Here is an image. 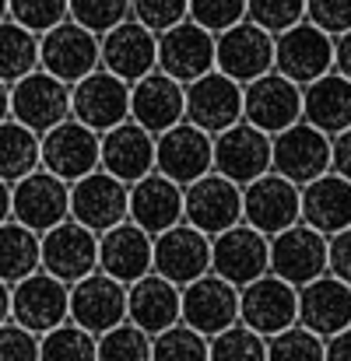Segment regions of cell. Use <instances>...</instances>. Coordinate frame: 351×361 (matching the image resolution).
Returning a JSON list of instances; mask_svg holds the SVG:
<instances>
[{
  "label": "cell",
  "mask_w": 351,
  "mask_h": 361,
  "mask_svg": "<svg viewBox=\"0 0 351 361\" xmlns=\"http://www.w3.org/2000/svg\"><path fill=\"white\" fill-rule=\"evenodd\" d=\"M39 71L74 88L78 81L102 71V39L67 18L64 25L39 35Z\"/></svg>",
  "instance_id": "6da1fadb"
},
{
  "label": "cell",
  "mask_w": 351,
  "mask_h": 361,
  "mask_svg": "<svg viewBox=\"0 0 351 361\" xmlns=\"http://www.w3.org/2000/svg\"><path fill=\"white\" fill-rule=\"evenodd\" d=\"M334 35L316 28L313 21H302L281 35H274V71L295 81L299 88L334 74Z\"/></svg>",
  "instance_id": "7a4b0ae2"
},
{
  "label": "cell",
  "mask_w": 351,
  "mask_h": 361,
  "mask_svg": "<svg viewBox=\"0 0 351 361\" xmlns=\"http://www.w3.org/2000/svg\"><path fill=\"white\" fill-rule=\"evenodd\" d=\"M11 323L42 337L64 323H71V284L60 277L35 270L32 277L11 288Z\"/></svg>",
  "instance_id": "3957f363"
},
{
  "label": "cell",
  "mask_w": 351,
  "mask_h": 361,
  "mask_svg": "<svg viewBox=\"0 0 351 361\" xmlns=\"http://www.w3.org/2000/svg\"><path fill=\"white\" fill-rule=\"evenodd\" d=\"M274 140V165L270 172L285 176L295 186H309L320 176H327L334 169V137H327L323 130L309 126V123H295L288 130H281Z\"/></svg>",
  "instance_id": "277c9868"
},
{
  "label": "cell",
  "mask_w": 351,
  "mask_h": 361,
  "mask_svg": "<svg viewBox=\"0 0 351 361\" xmlns=\"http://www.w3.org/2000/svg\"><path fill=\"white\" fill-rule=\"evenodd\" d=\"M242 221L267 239L295 228L302 221V186L288 183L278 172L260 176L256 183L242 186Z\"/></svg>",
  "instance_id": "5b68a950"
},
{
  "label": "cell",
  "mask_w": 351,
  "mask_h": 361,
  "mask_svg": "<svg viewBox=\"0 0 351 361\" xmlns=\"http://www.w3.org/2000/svg\"><path fill=\"white\" fill-rule=\"evenodd\" d=\"M239 323L260 337H278L299 326V288L274 274L256 277L239 288Z\"/></svg>",
  "instance_id": "8992f818"
},
{
  "label": "cell",
  "mask_w": 351,
  "mask_h": 361,
  "mask_svg": "<svg viewBox=\"0 0 351 361\" xmlns=\"http://www.w3.org/2000/svg\"><path fill=\"white\" fill-rule=\"evenodd\" d=\"M158 71L179 85H194L218 71V35L197 21H183L158 35Z\"/></svg>",
  "instance_id": "52a82bcc"
},
{
  "label": "cell",
  "mask_w": 351,
  "mask_h": 361,
  "mask_svg": "<svg viewBox=\"0 0 351 361\" xmlns=\"http://www.w3.org/2000/svg\"><path fill=\"white\" fill-rule=\"evenodd\" d=\"M42 169L64 179L67 186L81 183L85 176L102 169V133L88 130L74 116L60 126H53L42 137Z\"/></svg>",
  "instance_id": "ba28073f"
},
{
  "label": "cell",
  "mask_w": 351,
  "mask_h": 361,
  "mask_svg": "<svg viewBox=\"0 0 351 361\" xmlns=\"http://www.w3.org/2000/svg\"><path fill=\"white\" fill-rule=\"evenodd\" d=\"M183 218L208 239L242 225V186L218 172H208L183 190Z\"/></svg>",
  "instance_id": "9c48e42d"
},
{
  "label": "cell",
  "mask_w": 351,
  "mask_h": 361,
  "mask_svg": "<svg viewBox=\"0 0 351 361\" xmlns=\"http://www.w3.org/2000/svg\"><path fill=\"white\" fill-rule=\"evenodd\" d=\"M155 172L179 183L183 190L215 172V137L194 123H179L155 140Z\"/></svg>",
  "instance_id": "30bf717a"
},
{
  "label": "cell",
  "mask_w": 351,
  "mask_h": 361,
  "mask_svg": "<svg viewBox=\"0 0 351 361\" xmlns=\"http://www.w3.org/2000/svg\"><path fill=\"white\" fill-rule=\"evenodd\" d=\"M11 120L46 137L53 126L71 120V85L56 81L46 71H35L11 85Z\"/></svg>",
  "instance_id": "8fae6325"
},
{
  "label": "cell",
  "mask_w": 351,
  "mask_h": 361,
  "mask_svg": "<svg viewBox=\"0 0 351 361\" xmlns=\"http://www.w3.org/2000/svg\"><path fill=\"white\" fill-rule=\"evenodd\" d=\"M270 274L295 288H306L309 281L331 274V239L302 221L274 235L270 239Z\"/></svg>",
  "instance_id": "7c38bea8"
},
{
  "label": "cell",
  "mask_w": 351,
  "mask_h": 361,
  "mask_svg": "<svg viewBox=\"0 0 351 361\" xmlns=\"http://www.w3.org/2000/svg\"><path fill=\"white\" fill-rule=\"evenodd\" d=\"M71 218L95 235H106L123 221H130V186L109 172H92L71 186Z\"/></svg>",
  "instance_id": "4fadbf2b"
},
{
  "label": "cell",
  "mask_w": 351,
  "mask_h": 361,
  "mask_svg": "<svg viewBox=\"0 0 351 361\" xmlns=\"http://www.w3.org/2000/svg\"><path fill=\"white\" fill-rule=\"evenodd\" d=\"M242 120L267 137H278L281 130L302 123V88L288 81L285 74H267L242 88Z\"/></svg>",
  "instance_id": "5bb4252c"
},
{
  "label": "cell",
  "mask_w": 351,
  "mask_h": 361,
  "mask_svg": "<svg viewBox=\"0 0 351 361\" xmlns=\"http://www.w3.org/2000/svg\"><path fill=\"white\" fill-rule=\"evenodd\" d=\"M270 165H274V140L246 120L215 137V172L232 179L235 186L256 183L260 176L270 172Z\"/></svg>",
  "instance_id": "9a60e30c"
},
{
  "label": "cell",
  "mask_w": 351,
  "mask_h": 361,
  "mask_svg": "<svg viewBox=\"0 0 351 361\" xmlns=\"http://www.w3.org/2000/svg\"><path fill=\"white\" fill-rule=\"evenodd\" d=\"M211 274L225 277L235 288L253 284L270 274V239L246 221L211 239Z\"/></svg>",
  "instance_id": "2e32d148"
},
{
  "label": "cell",
  "mask_w": 351,
  "mask_h": 361,
  "mask_svg": "<svg viewBox=\"0 0 351 361\" xmlns=\"http://www.w3.org/2000/svg\"><path fill=\"white\" fill-rule=\"evenodd\" d=\"M126 295L130 288L117 277L95 270L92 277L71 284V323L102 337L126 323Z\"/></svg>",
  "instance_id": "e0dca14e"
},
{
  "label": "cell",
  "mask_w": 351,
  "mask_h": 361,
  "mask_svg": "<svg viewBox=\"0 0 351 361\" xmlns=\"http://www.w3.org/2000/svg\"><path fill=\"white\" fill-rule=\"evenodd\" d=\"M11 190H14V221L32 228L35 235H46L49 228L71 221V186L53 172L39 169L21 183H14Z\"/></svg>",
  "instance_id": "ac0fdd59"
},
{
  "label": "cell",
  "mask_w": 351,
  "mask_h": 361,
  "mask_svg": "<svg viewBox=\"0 0 351 361\" xmlns=\"http://www.w3.org/2000/svg\"><path fill=\"white\" fill-rule=\"evenodd\" d=\"M183 326L208 341L239 326V288L218 274H204L183 288Z\"/></svg>",
  "instance_id": "d6986e66"
},
{
  "label": "cell",
  "mask_w": 351,
  "mask_h": 361,
  "mask_svg": "<svg viewBox=\"0 0 351 361\" xmlns=\"http://www.w3.org/2000/svg\"><path fill=\"white\" fill-rule=\"evenodd\" d=\"M218 71L242 88L274 74V35L249 18L218 35Z\"/></svg>",
  "instance_id": "ffe728a7"
},
{
  "label": "cell",
  "mask_w": 351,
  "mask_h": 361,
  "mask_svg": "<svg viewBox=\"0 0 351 361\" xmlns=\"http://www.w3.org/2000/svg\"><path fill=\"white\" fill-rule=\"evenodd\" d=\"M71 116L95 133H109L130 120V85L109 71H95L92 78L71 88Z\"/></svg>",
  "instance_id": "44dd1931"
},
{
  "label": "cell",
  "mask_w": 351,
  "mask_h": 361,
  "mask_svg": "<svg viewBox=\"0 0 351 361\" xmlns=\"http://www.w3.org/2000/svg\"><path fill=\"white\" fill-rule=\"evenodd\" d=\"M42 270L64 284H78L99 270V235L74 218L42 235Z\"/></svg>",
  "instance_id": "7402d4cb"
},
{
  "label": "cell",
  "mask_w": 351,
  "mask_h": 361,
  "mask_svg": "<svg viewBox=\"0 0 351 361\" xmlns=\"http://www.w3.org/2000/svg\"><path fill=\"white\" fill-rule=\"evenodd\" d=\"M186 123L211 137L232 130L235 123H242V85L222 71H211L208 78L186 85Z\"/></svg>",
  "instance_id": "603a6c76"
},
{
  "label": "cell",
  "mask_w": 351,
  "mask_h": 361,
  "mask_svg": "<svg viewBox=\"0 0 351 361\" xmlns=\"http://www.w3.org/2000/svg\"><path fill=\"white\" fill-rule=\"evenodd\" d=\"M102 71L126 81L130 88L158 71V35L141 21H123L102 35Z\"/></svg>",
  "instance_id": "cb8c5ba5"
},
{
  "label": "cell",
  "mask_w": 351,
  "mask_h": 361,
  "mask_svg": "<svg viewBox=\"0 0 351 361\" xmlns=\"http://www.w3.org/2000/svg\"><path fill=\"white\" fill-rule=\"evenodd\" d=\"M155 274L179 288L211 274V239L186 221L162 232L155 239Z\"/></svg>",
  "instance_id": "d4e9b609"
},
{
  "label": "cell",
  "mask_w": 351,
  "mask_h": 361,
  "mask_svg": "<svg viewBox=\"0 0 351 361\" xmlns=\"http://www.w3.org/2000/svg\"><path fill=\"white\" fill-rule=\"evenodd\" d=\"M130 120L155 137L186 123V85L172 81L162 71L148 74L130 88Z\"/></svg>",
  "instance_id": "484cf974"
},
{
  "label": "cell",
  "mask_w": 351,
  "mask_h": 361,
  "mask_svg": "<svg viewBox=\"0 0 351 361\" xmlns=\"http://www.w3.org/2000/svg\"><path fill=\"white\" fill-rule=\"evenodd\" d=\"M126 323H133L148 337H158L179 326L183 323V288L158 274L133 281L126 295Z\"/></svg>",
  "instance_id": "4316f807"
},
{
  "label": "cell",
  "mask_w": 351,
  "mask_h": 361,
  "mask_svg": "<svg viewBox=\"0 0 351 361\" xmlns=\"http://www.w3.org/2000/svg\"><path fill=\"white\" fill-rule=\"evenodd\" d=\"M299 326L313 330L323 341L351 330V284L334 274H323L299 288Z\"/></svg>",
  "instance_id": "83f0119b"
},
{
  "label": "cell",
  "mask_w": 351,
  "mask_h": 361,
  "mask_svg": "<svg viewBox=\"0 0 351 361\" xmlns=\"http://www.w3.org/2000/svg\"><path fill=\"white\" fill-rule=\"evenodd\" d=\"M99 270L130 288L133 281L155 274V239L133 221L109 228L99 235Z\"/></svg>",
  "instance_id": "f1b7e54d"
},
{
  "label": "cell",
  "mask_w": 351,
  "mask_h": 361,
  "mask_svg": "<svg viewBox=\"0 0 351 361\" xmlns=\"http://www.w3.org/2000/svg\"><path fill=\"white\" fill-rule=\"evenodd\" d=\"M130 221L137 228H144L151 239H158L162 232L183 225V186L165 179L162 172L144 176L141 183L130 186Z\"/></svg>",
  "instance_id": "f546056e"
},
{
  "label": "cell",
  "mask_w": 351,
  "mask_h": 361,
  "mask_svg": "<svg viewBox=\"0 0 351 361\" xmlns=\"http://www.w3.org/2000/svg\"><path fill=\"white\" fill-rule=\"evenodd\" d=\"M155 133L133 120L119 123L117 130L102 133V172L117 176L119 183L133 186L155 172Z\"/></svg>",
  "instance_id": "4dcf8cb0"
},
{
  "label": "cell",
  "mask_w": 351,
  "mask_h": 361,
  "mask_svg": "<svg viewBox=\"0 0 351 361\" xmlns=\"http://www.w3.org/2000/svg\"><path fill=\"white\" fill-rule=\"evenodd\" d=\"M302 225L316 228L320 235L334 239L351 228V183L338 172L320 176L316 183L302 186Z\"/></svg>",
  "instance_id": "1f68e13d"
},
{
  "label": "cell",
  "mask_w": 351,
  "mask_h": 361,
  "mask_svg": "<svg viewBox=\"0 0 351 361\" xmlns=\"http://www.w3.org/2000/svg\"><path fill=\"white\" fill-rule=\"evenodd\" d=\"M302 120L327 137L351 130V81L345 74H327L302 88Z\"/></svg>",
  "instance_id": "d6a6232c"
},
{
  "label": "cell",
  "mask_w": 351,
  "mask_h": 361,
  "mask_svg": "<svg viewBox=\"0 0 351 361\" xmlns=\"http://www.w3.org/2000/svg\"><path fill=\"white\" fill-rule=\"evenodd\" d=\"M35 270H42V235L11 218L0 225V281L14 288Z\"/></svg>",
  "instance_id": "836d02e7"
},
{
  "label": "cell",
  "mask_w": 351,
  "mask_h": 361,
  "mask_svg": "<svg viewBox=\"0 0 351 361\" xmlns=\"http://www.w3.org/2000/svg\"><path fill=\"white\" fill-rule=\"evenodd\" d=\"M39 169H42V137L18 120L0 123V179L14 186Z\"/></svg>",
  "instance_id": "e575fe53"
},
{
  "label": "cell",
  "mask_w": 351,
  "mask_h": 361,
  "mask_svg": "<svg viewBox=\"0 0 351 361\" xmlns=\"http://www.w3.org/2000/svg\"><path fill=\"white\" fill-rule=\"evenodd\" d=\"M35 71H39V35L11 18L0 21V81L18 85Z\"/></svg>",
  "instance_id": "d590c367"
},
{
  "label": "cell",
  "mask_w": 351,
  "mask_h": 361,
  "mask_svg": "<svg viewBox=\"0 0 351 361\" xmlns=\"http://www.w3.org/2000/svg\"><path fill=\"white\" fill-rule=\"evenodd\" d=\"M39 361H99V337L64 323L39 337Z\"/></svg>",
  "instance_id": "8d00e7d4"
},
{
  "label": "cell",
  "mask_w": 351,
  "mask_h": 361,
  "mask_svg": "<svg viewBox=\"0 0 351 361\" xmlns=\"http://www.w3.org/2000/svg\"><path fill=\"white\" fill-rule=\"evenodd\" d=\"M151 361H211V341L179 323L151 337Z\"/></svg>",
  "instance_id": "74e56055"
},
{
  "label": "cell",
  "mask_w": 351,
  "mask_h": 361,
  "mask_svg": "<svg viewBox=\"0 0 351 361\" xmlns=\"http://www.w3.org/2000/svg\"><path fill=\"white\" fill-rule=\"evenodd\" d=\"M130 18H133L130 0H71V21L95 32L99 39Z\"/></svg>",
  "instance_id": "f35d334b"
},
{
  "label": "cell",
  "mask_w": 351,
  "mask_h": 361,
  "mask_svg": "<svg viewBox=\"0 0 351 361\" xmlns=\"http://www.w3.org/2000/svg\"><path fill=\"white\" fill-rule=\"evenodd\" d=\"M267 361H327V341L306 326L267 337Z\"/></svg>",
  "instance_id": "ab89813d"
},
{
  "label": "cell",
  "mask_w": 351,
  "mask_h": 361,
  "mask_svg": "<svg viewBox=\"0 0 351 361\" xmlns=\"http://www.w3.org/2000/svg\"><path fill=\"white\" fill-rule=\"evenodd\" d=\"M67 18H71V0H11V21H18L35 35H46Z\"/></svg>",
  "instance_id": "60d3db41"
},
{
  "label": "cell",
  "mask_w": 351,
  "mask_h": 361,
  "mask_svg": "<svg viewBox=\"0 0 351 361\" xmlns=\"http://www.w3.org/2000/svg\"><path fill=\"white\" fill-rule=\"evenodd\" d=\"M211 361H267V337L239 323L232 330L211 337Z\"/></svg>",
  "instance_id": "b9f144b4"
},
{
  "label": "cell",
  "mask_w": 351,
  "mask_h": 361,
  "mask_svg": "<svg viewBox=\"0 0 351 361\" xmlns=\"http://www.w3.org/2000/svg\"><path fill=\"white\" fill-rule=\"evenodd\" d=\"M99 361H151V337L133 323L99 337Z\"/></svg>",
  "instance_id": "7bdbcfd3"
},
{
  "label": "cell",
  "mask_w": 351,
  "mask_h": 361,
  "mask_svg": "<svg viewBox=\"0 0 351 361\" xmlns=\"http://www.w3.org/2000/svg\"><path fill=\"white\" fill-rule=\"evenodd\" d=\"M306 4L309 0H249L246 18L253 25L267 28L270 35H281V32L306 21Z\"/></svg>",
  "instance_id": "ee69618b"
},
{
  "label": "cell",
  "mask_w": 351,
  "mask_h": 361,
  "mask_svg": "<svg viewBox=\"0 0 351 361\" xmlns=\"http://www.w3.org/2000/svg\"><path fill=\"white\" fill-rule=\"evenodd\" d=\"M246 11H249V0H190V21H197L201 28L215 35L246 21Z\"/></svg>",
  "instance_id": "f6af8a7d"
},
{
  "label": "cell",
  "mask_w": 351,
  "mask_h": 361,
  "mask_svg": "<svg viewBox=\"0 0 351 361\" xmlns=\"http://www.w3.org/2000/svg\"><path fill=\"white\" fill-rule=\"evenodd\" d=\"M130 7H133V21H141L155 35L190 21V0H130Z\"/></svg>",
  "instance_id": "bcb514c9"
},
{
  "label": "cell",
  "mask_w": 351,
  "mask_h": 361,
  "mask_svg": "<svg viewBox=\"0 0 351 361\" xmlns=\"http://www.w3.org/2000/svg\"><path fill=\"white\" fill-rule=\"evenodd\" d=\"M306 21L323 28L327 35H345L351 32V0H309L306 4Z\"/></svg>",
  "instance_id": "7dc6e473"
},
{
  "label": "cell",
  "mask_w": 351,
  "mask_h": 361,
  "mask_svg": "<svg viewBox=\"0 0 351 361\" xmlns=\"http://www.w3.org/2000/svg\"><path fill=\"white\" fill-rule=\"evenodd\" d=\"M0 361H39V337L18 323L0 326Z\"/></svg>",
  "instance_id": "c3c4849f"
},
{
  "label": "cell",
  "mask_w": 351,
  "mask_h": 361,
  "mask_svg": "<svg viewBox=\"0 0 351 361\" xmlns=\"http://www.w3.org/2000/svg\"><path fill=\"white\" fill-rule=\"evenodd\" d=\"M331 274L351 284V228L338 232L331 239Z\"/></svg>",
  "instance_id": "681fc988"
},
{
  "label": "cell",
  "mask_w": 351,
  "mask_h": 361,
  "mask_svg": "<svg viewBox=\"0 0 351 361\" xmlns=\"http://www.w3.org/2000/svg\"><path fill=\"white\" fill-rule=\"evenodd\" d=\"M331 172H338L341 179L351 183V130L334 137V169Z\"/></svg>",
  "instance_id": "f907efd6"
},
{
  "label": "cell",
  "mask_w": 351,
  "mask_h": 361,
  "mask_svg": "<svg viewBox=\"0 0 351 361\" xmlns=\"http://www.w3.org/2000/svg\"><path fill=\"white\" fill-rule=\"evenodd\" d=\"M334 49H338V56H334V71L345 74V78L351 81V32H345V35L334 39Z\"/></svg>",
  "instance_id": "816d5d0a"
},
{
  "label": "cell",
  "mask_w": 351,
  "mask_h": 361,
  "mask_svg": "<svg viewBox=\"0 0 351 361\" xmlns=\"http://www.w3.org/2000/svg\"><path fill=\"white\" fill-rule=\"evenodd\" d=\"M327 361H351V330L334 334L327 341Z\"/></svg>",
  "instance_id": "f5cc1de1"
},
{
  "label": "cell",
  "mask_w": 351,
  "mask_h": 361,
  "mask_svg": "<svg viewBox=\"0 0 351 361\" xmlns=\"http://www.w3.org/2000/svg\"><path fill=\"white\" fill-rule=\"evenodd\" d=\"M11 218H14V190L11 183L0 179V225H7Z\"/></svg>",
  "instance_id": "db71d44e"
},
{
  "label": "cell",
  "mask_w": 351,
  "mask_h": 361,
  "mask_svg": "<svg viewBox=\"0 0 351 361\" xmlns=\"http://www.w3.org/2000/svg\"><path fill=\"white\" fill-rule=\"evenodd\" d=\"M11 323V284L0 281V326Z\"/></svg>",
  "instance_id": "11a10c76"
},
{
  "label": "cell",
  "mask_w": 351,
  "mask_h": 361,
  "mask_svg": "<svg viewBox=\"0 0 351 361\" xmlns=\"http://www.w3.org/2000/svg\"><path fill=\"white\" fill-rule=\"evenodd\" d=\"M11 120V85L0 81V123Z\"/></svg>",
  "instance_id": "9f6ffc18"
},
{
  "label": "cell",
  "mask_w": 351,
  "mask_h": 361,
  "mask_svg": "<svg viewBox=\"0 0 351 361\" xmlns=\"http://www.w3.org/2000/svg\"><path fill=\"white\" fill-rule=\"evenodd\" d=\"M11 18V0H0V21Z\"/></svg>",
  "instance_id": "6f0895ef"
}]
</instances>
